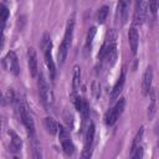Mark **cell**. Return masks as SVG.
<instances>
[{
    "instance_id": "6da1fadb",
    "label": "cell",
    "mask_w": 159,
    "mask_h": 159,
    "mask_svg": "<svg viewBox=\"0 0 159 159\" xmlns=\"http://www.w3.org/2000/svg\"><path fill=\"white\" fill-rule=\"evenodd\" d=\"M37 86H39V94H40L42 103L45 104V107H50L53 103V93H52V89H51L50 84L47 83V81L42 73L39 75Z\"/></svg>"
},
{
    "instance_id": "7a4b0ae2",
    "label": "cell",
    "mask_w": 159,
    "mask_h": 159,
    "mask_svg": "<svg viewBox=\"0 0 159 159\" xmlns=\"http://www.w3.org/2000/svg\"><path fill=\"white\" fill-rule=\"evenodd\" d=\"M58 138H60V143L62 145L63 152L67 155H72L75 153V144L70 137L68 129H66L62 125H58Z\"/></svg>"
},
{
    "instance_id": "3957f363",
    "label": "cell",
    "mask_w": 159,
    "mask_h": 159,
    "mask_svg": "<svg viewBox=\"0 0 159 159\" xmlns=\"http://www.w3.org/2000/svg\"><path fill=\"white\" fill-rule=\"evenodd\" d=\"M124 106H125V99L124 98H119V101L116 103V106L106 113L104 122H106L107 125H113L117 122V119L119 118V116L124 111Z\"/></svg>"
},
{
    "instance_id": "277c9868",
    "label": "cell",
    "mask_w": 159,
    "mask_h": 159,
    "mask_svg": "<svg viewBox=\"0 0 159 159\" xmlns=\"http://www.w3.org/2000/svg\"><path fill=\"white\" fill-rule=\"evenodd\" d=\"M2 67L12 73L14 76H17L20 73V66H19V60H17V56L14 51H9L6 53V56L2 58Z\"/></svg>"
},
{
    "instance_id": "5b68a950",
    "label": "cell",
    "mask_w": 159,
    "mask_h": 159,
    "mask_svg": "<svg viewBox=\"0 0 159 159\" xmlns=\"http://www.w3.org/2000/svg\"><path fill=\"white\" fill-rule=\"evenodd\" d=\"M148 2L145 0H135V9H134V24L143 25L147 14H148Z\"/></svg>"
},
{
    "instance_id": "8992f818",
    "label": "cell",
    "mask_w": 159,
    "mask_h": 159,
    "mask_svg": "<svg viewBox=\"0 0 159 159\" xmlns=\"http://www.w3.org/2000/svg\"><path fill=\"white\" fill-rule=\"evenodd\" d=\"M94 132H96V127L93 123H91L86 130V137H84V149L82 153L83 158H88L91 155V148H92V143H93V138H94Z\"/></svg>"
},
{
    "instance_id": "52a82bcc",
    "label": "cell",
    "mask_w": 159,
    "mask_h": 159,
    "mask_svg": "<svg viewBox=\"0 0 159 159\" xmlns=\"http://www.w3.org/2000/svg\"><path fill=\"white\" fill-rule=\"evenodd\" d=\"M129 6H130V0H118V6H117V20L124 25L128 20V14H129Z\"/></svg>"
},
{
    "instance_id": "ba28073f",
    "label": "cell",
    "mask_w": 159,
    "mask_h": 159,
    "mask_svg": "<svg viewBox=\"0 0 159 159\" xmlns=\"http://www.w3.org/2000/svg\"><path fill=\"white\" fill-rule=\"evenodd\" d=\"M27 63H29V71L32 77H36L39 73V63H37V55L34 47H30L27 50Z\"/></svg>"
},
{
    "instance_id": "9c48e42d",
    "label": "cell",
    "mask_w": 159,
    "mask_h": 159,
    "mask_svg": "<svg viewBox=\"0 0 159 159\" xmlns=\"http://www.w3.org/2000/svg\"><path fill=\"white\" fill-rule=\"evenodd\" d=\"M73 29H75V14L68 19L67 21V26H66V31L63 35V40H62V45L67 46L68 48L71 47L72 43V37H73Z\"/></svg>"
},
{
    "instance_id": "30bf717a",
    "label": "cell",
    "mask_w": 159,
    "mask_h": 159,
    "mask_svg": "<svg viewBox=\"0 0 159 159\" xmlns=\"http://www.w3.org/2000/svg\"><path fill=\"white\" fill-rule=\"evenodd\" d=\"M152 82H153V68L148 66L143 75V80H142V92L144 96L149 94L152 89Z\"/></svg>"
},
{
    "instance_id": "8fae6325",
    "label": "cell",
    "mask_w": 159,
    "mask_h": 159,
    "mask_svg": "<svg viewBox=\"0 0 159 159\" xmlns=\"http://www.w3.org/2000/svg\"><path fill=\"white\" fill-rule=\"evenodd\" d=\"M73 102H75L76 109L81 113L82 119H83V120L87 119V118H88V114H89V106H88L87 101H86L84 98H82V97L78 96V97H75Z\"/></svg>"
},
{
    "instance_id": "7c38bea8",
    "label": "cell",
    "mask_w": 159,
    "mask_h": 159,
    "mask_svg": "<svg viewBox=\"0 0 159 159\" xmlns=\"http://www.w3.org/2000/svg\"><path fill=\"white\" fill-rule=\"evenodd\" d=\"M124 82H125V73H124V71H122L119 78L117 80L116 84L113 86V88H112V91H111V96H109V98H111L112 102L116 101V99L119 97V94H120V92H122V89H123Z\"/></svg>"
},
{
    "instance_id": "4fadbf2b",
    "label": "cell",
    "mask_w": 159,
    "mask_h": 159,
    "mask_svg": "<svg viewBox=\"0 0 159 159\" xmlns=\"http://www.w3.org/2000/svg\"><path fill=\"white\" fill-rule=\"evenodd\" d=\"M128 42H129L132 53L135 55L137 50H138V43H139V35H138V31L134 26L130 27L129 31H128Z\"/></svg>"
},
{
    "instance_id": "5bb4252c",
    "label": "cell",
    "mask_w": 159,
    "mask_h": 159,
    "mask_svg": "<svg viewBox=\"0 0 159 159\" xmlns=\"http://www.w3.org/2000/svg\"><path fill=\"white\" fill-rule=\"evenodd\" d=\"M51 47L45 48L43 50V53H45V62H46L47 68H48V72H50V77H51V80H55V77H56V66H55V62L52 60Z\"/></svg>"
},
{
    "instance_id": "9a60e30c",
    "label": "cell",
    "mask_w": 159,
    "mask_h": 159,
    "mask_svg": "<svg viewBox=\"0 0 159 159\" xmlns=\"http://www.w3.org/2000/svg\"><path fill=\"white\" fill-rule=\"evenodd\" d=\"M9 135H10V150L12 153H16V152H20L21 147H22V140L20 139V137L14 132V130H9Z\"/></svg>"
},
{
    "instance_id": "2e32d148",
    "label": "cell",
    "mask_w": 159,
    "mask_h": 159,
    "mask_svg": "<svg viewBox=\"0 0 159 159\" xmlns=\"http://www.w3.org/2000/svg\"><path fill=\"white\" fill-rule=\"evenodd\" d=\"M43 124H45V128L46 130L51 134V135H55L58 133V124L56 123V120L51 117H46L45 120H43Z\"/></svg>"
},
{
    "instance_id": "e0dca14e",
    "label": "cell",
    "mask_w": 159,
    "mask_h": 159,
    "mask_svg": "<svg viewBox=\"0 0 159 159\" xmlns=\"http://www.w3.org/2000/svg\"><path fill=\"white\" fill-rule=\"evenodd\" d=\"M30 142H31V149H32V157L35 159H40L42 157L41 154V147H40V143L36 138V134L35 135H31L30 137Z\"/></svg>"
},
{
    "instance_id": "ac0fdd59",
    "label": "cell",
    "mask_w": 159,
    "mask_h": 159,
    "mask_svg": "<svg viewBox=\"0 0 159 159\" xmlns=\"http://www.w3.org/2000/svg\"><path fill=\"white\" fill-rule=\"evenodd\" d=\"M80 82H81V68H80V66H75L73 67V80H72V89H73V92H76L78 89Z\"/></svg>"
},
{
    "instance_id": "d6986e66",
    "label": "cell",
    "mask_w": 159,
    "mask_h": 159,
    "mask_svg": "<svg viewBox=\"0 0 159 159\" xmlns=\"http://www.w3.org/2000/svg\"><path fill=\"white\" fill-rule=\"evenodd\" d=\"M62 118H63V120H65L67 128H68L70 130L73 129V125H75V118H73V114H72L70 111H65Z\"/></svg>"
},
{
    "instance_id": "ffe728a7",
    "label": "cell",
    "mask_w": 159,
    "mask_h": 159,
    "mask_svg": "<svg viewBox=\"0 0 159 159\" xmlns=\"http://www.w3.org/2000/svg\"><path fill=\"white\" fill-rule=\"evenodd\" d=\"M108 11H109V7L108 6H102L101 9H98L97 11V21L99 24H103L107 19V15H108Z\"/></svg>"
},
{
    "instance_id": "44dd1931",
    "label": "cell",
    "mask_w": 159,
    "mask_h": 159,
    "mask_svg": "<svg viewBox=\"0 0 159 159\" xmlns=\"http://www.w3.org/2000/svg\"><path fill=\"white\" fill-rule=\"evenodd\" d=\"M96 32H97V29L94 26H92L89 30H88V34H87V39H86V46L87 47H91L92 42H93V39L96 36Z\"/></svg>"
},
{
    "instance_id": "7402d4cb",
    "label": "cell",
    "mask_w": 159,
    "mask_h": 159,
    "mask_svg": "<svg viewBox=\"0 0 159 159\" xmlns=\"http://www.w3.org/2000/svg\"><path fill=\"white\" fill-rule=\"evenodd\" d=\"M150 97H152V102H150V106L148 107V116L149 118H152L154 116V112H155V97H154V91L153 88L150 89Z\"/></svg>"
},
{
    "instance_id": "603a6c76",
    "label": "cell",
    "mask_w": 159,
    "mask_h": 159,
    "mask_svg": "<svg viewBox=\"0 0 159 159\" xmlns=\"http://www.w3.org/2000/svg\"><path fill=\"white\" fill-rule=\"evenodd\" d=\"M143 128H140L139 129V132L137 133V135H135V138H134V140H133V144H132V152L138 147V145H140V140H142V137H143Z\"/></svg>"
},
{
    "instance_id": "cb8c5ba5",
    "label": "cell",
    "mask_w": 159,
    "mask_h": 159,
    "mask_svg": "<svg viewBox=\"0 0 159 159\" xmlns=\"http://www.w3.org/2000/svg\"><path fill=\"white\" fill-rule=\"evenodd\" d=\"M0 16H1V22L2 24H5V21L7 20V17H9V15H10V12H9V9L4 5V4H1V6H0Z\"/></svg>"
},
{
    "instance_id": "d4e9b609",
    "label": "cell",
    "mask_w": 159,
    "mask_h": 159,
    "mask_svg": "<svg viewBox=\"0 0 159 159\" xmlns=\"http://www.w3.org/2000/svg\"><path fill=\"white\" fill-rule=\"evenodd\" d=\"M148 7L152 14H155L158 7H159V0H149L148 1Z\"/></svg>"
},
{
    "instance_id": "484cf974",
    "label": "cell",
    "mask_w": 159,
    "mask_h": 159,
    "mask_svg": "<svg viewBox=\"0 0 159 159\" xmlns=\"http://www.w3.org/2000/svg\"><path fill=\"white\" fill-rule=\"evenodd\" d=\"M143 147L142 145H138L133 152H132V157L133 158H142L143 157Z\"/></svg>"
},
{
    "instance_id": "4316f807",
    "label": "cell",
    "mask_w": 159,
    "mask_h": 159,
    "mask_svg": "<svg viewBox=\"0 0 159 159\" xmlns=\"http://www.w3.org/2000/svg\"><path fill=\"white\" fill-rule=\"evenodd\" d=\"M92 92H93L94 97H98L101 94V86H99L98 82H93V84H92Z\"/></svg>"
},
{
    "instance_id": "83f0119b",
    "label": "cell",
    "mask_w": 159,
    "mask_h": 159,
    "mask_svg": "<svg viewBox=\"0 0 159 159\" xmlns=\"http://www.w3.org/2000/svg\"><path fill=\"white\" fill-rule=\"evenodd\" d=\"M5 1H6V0H5Z\"/></svg>"
}]
</instances>
